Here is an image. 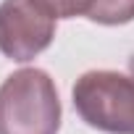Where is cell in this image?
Listing matches in <instances>:
<instances>
[{
    "label": "cell",
    "mask_w": 134,
    "mask_h": 134,
    "mask_svg": "<svg viewBox=\"0 0 134 134\" xmlns=\"http://www.w3.org/2000/svg\"><path fill=\"white\" fill-rule=\"evenodd\" d=\"M60 97L42 69H19L0 84V134H58Z\"/></svg>",
    "instance_id": "1"
},
{
    "label": "cell",
    "mask_w": 134,
    "mask_h": 134,
    "mask_svg": "<svg viewBox=\"0 0 134 134\" xmlns=\"http://www.w3.org/2000/svg\"><path fill=\"white\" fill-rule=\"evenodd\" d=\"M79 118L105 134H134V71H87L71 87Z\"/></svg>",
    "instance_id": "2"
},
{
    "label": "cell",
    "mask_w": 134,
    "mask_h": 134,
    "mask_svg": "<svg viewBox=\"0 0 134 134\" xmlns=\"http://www.w3.org/2000/svg\"><path fill=\"white\" fill-rule=\"evenodd\" d=\"M55 19L32 0L0 3V53L16 63H26L50 47Z\"/></svg>",
    "instance_id": "3"
},
{
    "label": "cell",
    "mask_w": 134,
    "mask_h": 134,
    "mask_svg": "<svg viewBox=\"0 0 134 134\" xmlns=\"http://www.w3.org/2000/svg\"><path fill=\"white\" fill-rule=\"evenodd\" d=\"M87 19L103 26H124L134 21V0H92Z\"/></svg>",
    "instance_id": "4"
},
{
    "label": "cell",
    "mask_w": 134,
    "mask_h": 134,
    "mask_svg": "<svg viewBox=\"0 0 134 134\" xmlns=\"http://www.w3.org/2000/svg\"><path fill=\"white\" fill-rule=\"evenodd\" d=\"M37 3L47 16H53L55 21L58 19H74V16H87L90 11V3L92 0H32Z\"/></svg>",
    "instance_id": "5"
},
{
    "label": "cell",
    "mask_w": 134,
    "mask_h": 134,
    "mask_svg": "<svg viewBox=\"0 0 134 134\" xmlns=\"http://www.w3.org/2000/svg\"><path fill=\"white\" fill-rule=\"evenodd\" d=\"M129 69H131V71H134V58H131V60H129Z\"/></svg>",
    "instance_id": "6"
}]
</instances>
